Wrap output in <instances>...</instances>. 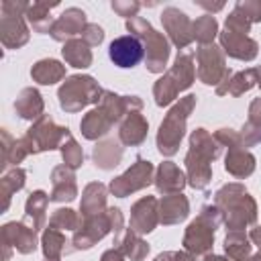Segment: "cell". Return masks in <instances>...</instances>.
Segmentation results:
<instances>
[{
    "label": "cell",
    "instance_id": "9c48e42d",
    "mask_svg": "<svg viewBox=\"0 0 261 261\" xmlns=\"http://www.w3.org/2000/svg\"><path fill=\"white\" fill-rule=\"evenodd\" d=\"M151 173H153L151 161H145V159L137 157V161L130 169H126L122 175H118L116 179L110 181V192L118 198H124L133 192H137V190H143L151 184Z\"/></svg>",
    "mask_w": 261,
    "mask_h": 261
},
{
    "label": "cell",
    "instance_id": "f546056e",
    "mask_svg": "<svg viewBox=\"0 0 261 261\" xmlns=\"http://www.w3.org/2000/svg\"><path fill=\"white\" fill-rule=\"evenodd\" d=\"M14 108H16L20 118H37L43 112V100H41L37 90L27 88L18 94V98L14 102Z\"/></svg>",
    "mask_w": 261,
    "mask_h": 261
},
{
    "label": "cell",
    "instance_id": "7dc6e473",
    "mask_svg": "<svg viewBox=\"0 0 261 261\" xmlns=\"http://www.w3.org/2000/svg\"><path fill=\"white\" fill-rule=\"evenodd\" d=\"M175 261H196V257L188 251H179V253H175Z\"/></svg>",
    "mask_w": 261,
    "mask_h": 261
},
{
    "label": "cell",
    "instance_id": "4fadbf2b",
    "mask_svg": "<svg viewBox=\"0 0 261 261\" xmlns=\"http://www.w3.org/2000/svg\"><path fill=\"white\" fill-rule=\"evenodd\" d=\"M112 228L110 224V216L108 212L104 214H98V216H92V218H84L82 226L75 230L73 234V245L75 249H90L96 241H100L108 230Z\"/></svg>",
    "mask_w": 261,
    "mask_h": 261
},
{
    "label": "cell",
    "instance_id": "44dd1931",
    "mask_svg": "<svg viewBox=\"0 0 261 261\" xmlns=\"http://www.w3.org/2000/svg\"><path fill=\"white\" fill-rule=\"evenodd\" d=\"M147 120L143 118V114L139 110L135 112H128L124 122L120 124V130H118V137L124 145H141L147 137Z\"/></svg>",
    "mask_w": 261,
    "mask_h": 261
},
{
    "label": "cell",
    "instance_id": "f6af8a7d",
    "mask_svg": "<svg viewBox=\"0 0 261 261\" xmlns=\"http://www.w3.org/2000/svg\"><path fill=\"white\" fill-rule=\"evenodd\" d=\"M100 261H124V255H122V251H120L118 247H114V249L106 251Z\"/></svg>",
    "mask_w": 261,
    "mask_h": 261
},
{
    "label": "cell",
    "instance_id": "681fc988",
    "mask_svg": "<svg viewBox=\"0 0 261 261\" xmlns=\"http://www.w3.org/2000/svg\"><path fill=\"white\" fill-rule=\"evenodd\" d=\"M204 261H228V259L218 257V255H206V257H204Z\"/></svg>",
    "mask_w": 261,
    "mask_h": 261
},
{
    "label": "cell",
    "instance_id": "52a82bcc",
    "mask_svg": "<svg viewBox=\"0 0 261 261\" xmlns=\"http://www.w3.org/2000/svg\"><path fill=\"white\" fill-rule=\"evenodd\" d=\"M100 86L90 75H71L59 88V104L67 112H77L90 102H100L102 98Z\"/></svg>",
    "mask_w": 261,
    "mask_h": 261
},
{
    "label": "cell",
    "instance_id": "277c9868",
    "mask_svg": "<svg viewBox=\"0 0 261 261\" xmlns=\"http://www.w3.org/2000/svg\"><path fill=\"white\" fill-rule=\"evenodd\" d=\"M224 216L218 206H204L200 216L188 226L184 234V247L192 255H208L214 243V230L222 224Z\"/></svg>",
    "mask_w": 261,
    "mask_h": 261
},
{
    "label": "cell",
    "instance_id": "2e32d148",
    "mask_svg": "<svg viewBox=\"0 0 261 261\" xmlns=\"http://www.w3.org/2000/svg\"><path fill=\"white\" fill-rule=\"evenodd\" d=\"M220 43H222V49L234 57V59H243V61H251L255 55H257V43L247 37V35H239V33H230V31H224L220 35Z\"/></svg>",
    "mask_w": 261,
    "mask_h": 261
},
{
    "label": "cell",
    "instance_id": "4dcf8cb0",
    "mask_svg": "<svg viewBox=\"0 0 261 261\" xmlns=\"http://www.w3.org/2000/svg\"><path fill=\"white\" fill-rule=\"evenodd\" d=\"M63 51V57L69 65L73 67H88L92 63V51H90V45L86 41H80V39H71L65 43V47L61 49Z\"/></svg>",
    "mask_w": 261,
    "mask_h": 261
},
{
    "label": "cell",
    "instance_id": "e0dca14e",
    "mask_svg": "<svg viewBox=\"0 0 261 261\" xmlns=\"http://www.w3.org/2000/svg\"><path fill=\"white\" fill-rule=\"evenodd\" d=\"M53 179V192L49 196V200L53 202H69L77 196V188H75V175L73 169H69L67 165H59L53 169L51 173Z\"/></svg>",
    "mask_w": 261,
    "mask_h": 261
},
{
    "label": "cell",
    "instance_id": "ba28073f",
    "mask_svg": "<svg viewBox=\"0 0 261 261\" xmlns=\"http://www.w3.org/2000/svg\"><path fill=\"white\" fill-rule=\"evenodd\" d=\"M67 135H69L67 126H57L49 116H41L37 120V124L29 128V133L22 141L27 143L31 153H37V151H47V149L61 147V143L65 141Z\"/></svg>",
    "mask_w": 261,
    "mask_h": 261
},
{
    "label": "cell",
    "instance_id": "60d3db41",
    "mask_svg": "<svg viewBox=\"0 0 261 261\" xmlns=\"http://www.w3.org/2000/svg\"><path fill=\"white\" fill-rule=\"evenodd\" d=\"M237 10L249 20V22H257L261 20V2H239Z\"/></svg>",
    "mask_w": 261,
    "mask_h": 261
},
{
    "label": "cell",
    "instance_id": "f5cc1de1",
    "mask_svg": "<svg viewBox=\"0 0 261 261\" xmlns=\"http://www.w3.org/2000/svg\"><path fill=\"white\" fill-rule=\"evenodd\" d=\"M47 261H59V259H47Z\"/></svg>",
    "mask_w": 261,
    "mask_h": 261
},
{
    "label": "cell",
    "instance_id": "bcb514c9",
    "mask_svg": "<svg viewBox=\"0 0 261 261\" xmlns=\"http://www.w3.org/2000/svg\"><path fill=\"white\" fill-rule=\"evenodd\" d=\"M249 237H251V241L261 249V226H255V228L251 230V234H249Z\"/></svg>",
    "mask_w": 261,
    "mask_h": 261
},
{
    "label": "cell",
    "instance_id": "8992f818",
    "mask_svg": "<svg viewBox=\"0 0 261 261\" xmlns=\"http://www.w3.org/2000/svg\"><path fill=\"white\" fill-rule=\"evenodd\" d=\"M126 29L130 33H135V37H139L145 43V49H147V69L153 71V73H161L165 63H167V57H169V45L163 39V35L157 33L141 16L128 18L126 20Z\"/></svg>",
    "mask_w": 261,
    "mask_h": 261
},
{
    "label": "cell",
    "instance_id": "c3c4849f",
    "mask_svg": "<svg viewBox=\"0 0 261 261\" xmlns=\"http://www.w3.org/2000/svg\"><path fill=\"white\" fill-rule=\"evenodd\" d=\"M155 261H175V251H167V253H161L157 255Z\"/></svg>",
    "mask_w": 261,
    "mask_h": 261
},
{
    "label": "cell",
    "instance_id": "cb8c5ba5",
    "mask_svg": "<svg viewBox=\"0 0 261 261\" xmlns=\"http://www.w3.org/2000/svg\"><path fill=\"white\" fill-rule=\"evenodd\" d=\"M106 208V188L102 184H90L84 190L82 196V218H92L98 214H104L102 210Z\"/></svg>",
    "mask_w": 261,
    "mask_h": 261
},
{
    "label": "cell",
    "instance_id": "ee69618b",
    "mask_svg": "<svg viewBox=\"0 0 261 261\" xmlns=\"http://www.w3.org/2000/svg\"><path fill=\"white\" fill-rule=\"evenodd\" d=\"M112 8H114L118 14H122V16H133V18H135V12L141 8V4H137V2H128V4L112 2Z\"/></svg>",
    "mask_w": 261,
    "mask_h": 261
},
{
    "label": "cell",
    "instance_id": "836d02e7",
    "mask_svg": "<svg viewBox=\"0 0 261 261\" xmlns=\"http://www.w3.org/2000/svg\"><path fill=\"white\" fill-rule=\"evenodd\" d=\"M10 35H16V39H18L20 45H24L27 39H29V33L24 29V22L18 18V14H6V16H2V41H4V45L12 39Z\"/></svg>",
    "mask_w": 261,
    "mask_h": 261
},
{
    "label": "cell",
    "instance_id": "5bb4252c",
    "mask_svg": "<svg viewBox=\"0 0 261 261\" xmlns=\"http://www.w3.org/2000/svg\"><path fill=\"white\" fill-rule=\"evenodd\" d=\"M157 222H159L157 200L153 196L141 198L130 210V230L137 234H147L155 228Z\"/></svg>",
    "mask_w": 261,
    "mask_h": 261
},
{
    "label": "cell",
    "instance_id": "f35d334b",
    "mask_svg": "<svg viewBox=\"0 0 261 261\" xmlns=\"http://www.w3.org/2000/svg\"><path fill=\"white\" fill-rule=\"evenodd\" d=\"M24 186V171L20 167H14L12 171H8L4 177H2V190H4V208H8V200H10V194L20 190Z\"/></svg>",
    "mask_w": 261,
    "mask_h": 261
},
{
    "label": "cell",
    "instance_id": "7402d4cb",
    "mask_svg": "<svg viewBox=\"0 0 261 261\" xmlns=\"http://www.w3.org/2000/svg\"><path fill=\"white\" fill-rule=\"evenodd\" d=\"M2 232H4V241L12 243L20 253H31L37 247L35 230L31 226H27L24 222H18V224L16 222H8Z\"/></svg>",
    "mask_w": 261,
    "mask_h": 261
},
{
    "label": "cell",
    "instance_id": "83f0119b",
    "mask_svg": "<svg viewBox=\"0 0 261 261\" xmlns=\"http://www.w3.org/2000/svg\"><path fill=\"white\" fill-rule=\"evenodd\" d=\"M31 75H33L35 82L49 86V84L59 82V80L65 75V67H63L59 61H55V59H41L39 63L33 65Z\"/></svg>",
    "mask_w": 261,
    "mask_h": 261
},
{
    "label": "cell",
    "instance_id": "30bf717a",
    "mask_svg": "<svg viewBox=\"0 0 261 261\" xmlns=\"http://www.w3.org/2000/svg\"><path fill=\"white\" fill-rule=\"evenodd\" d=\"M196 55H198V77L204 84H208V86L220 84L230 73V69L224 67V55L218 47L202 45Z\"/></svg>",
    "mask_w": 261,
    "mask_h": 261
},
{
    "label": "cell",
    "instance_id": "d6986e66",
    "mask_svg": "<svg viewBox=\"0 0 261 261\" xmlns=\"http://www.w3.org/2000/svg\"><path fill=\"white\" fill-rule=\"evenodd\" d=\"M188 212H190V204L184 194H171L159 202V222L163 224H175L184 220Z\"/></svg>",
    "mask_w": 261,
    "mask_h": 261
},
{
    "label": "cell",
    "instance_id": "7c38bea8",
    "mask_svg": "<svg viewBox=\"0 0 261 261\" xmlns=\"http://www.w3.org/2000/svg\"><path fill=\"white\" fill-rule=\"evenodd\" d=\"M161 20L175 47L184 49L194 41V22H190V18L177 8H165L161 14Z\"/></svg>",
    "mask_w": 261,
    "mask_h": 261
},
{
    "label": "cell",
    "instance_id": "e575fe53",
    "mask_svg": "<svg viewBox=\"0 0 261 261\" xmlns=\"http://www.w3.org/2000/svg\"><path fill=\"white\" fill-rule=\"evenodd\" d=\"M63 245H65V237L57 230V228H47L45 234H43V253H45V259H59L61 251H63Z\"/></svg>",
    "mask_w": 261,
    "mask_h": 261
},
{
    "label": "cell",
    "instance_id": "6da1fadb",
    "mask_svg": "<svg viewBox=\"0 0 261 261\" xmlns=\"http://www.w3.org/2000/svg\"><path fill=\"white\" fill-rule=\"evenodd\" d=\"M220 155L218 141L206 130L196 128L190 137V151L186 155V167H188V179L190 186L196 190H204L210 184L212 171L210 163Z\"/></svg>",
    "mask_w": 261,
    "mask_h": 261
},
{
    "label": "cell",
    "instance_id": "3957f363",
    "mask_svg": "<svg viewBox=\"0 0 261 261\" xmlns=\"http://www.w3.org/2000/svg\"><path fill=\"white\" fill-rule=\"evenodd\" d=\"M194 106H196V96L188 94L167 112L165 120L159 126V133H157V149L161 155L171 157L177 153V147H179L184 130H186V120Z\"/></svg>",
    "mask_w": 261,
    "mask_h": 261
},
{
    "label": "cell",
    "instance_id": "8d00e7d4",
    "mask_svg": "<svg viewBox=\"0 0 261 261\" xmlns=\"http://www.w3.org/2000/svg\"><path fill=\"white\" fill-rule=\"evenodd\" d=\"M61 155H63V161L69 169H77L82 163H84V153H82V147L75 143V139L71 135L65 137V141L61 143Z\"/></svg>",
    "mask_w": 261,
    "mask_h": 261
},
{
    "label": "cell",
    "instance_id": "603a6c76",
    "mask_svg": "<svg viewBox=\"0 0 261 261\" xmlns=\"http://www.w3.org/2000/svg\"><path fill=\"white\" fill-rule=\"evenodd\" d=\"M257 82V69H247V71H239L232 75V71L216 86V94H232V96H241L243 92L251 90L253 84Z\"/></svg>",
    "mask_w": 261,
    "mask_h": 261
},
{
    "label": "cell",
    "instance_id": "74e56055",
    "mask_svg": "<svg viewBox=\"0 0 261 261\" xmlns=\"http://www.w3.org/2000/svg\"><path fill=\"white\" fill-rule=\"evenodd\" d=\"M55 6V4H35L33 8H29V20L33 22V29L39 33L51 31V16H47V10Z\"/></svg>",
    "mask_w": 261,
    "mask_h": 261
},
{
    "label": "cell",
    "instance_id": "9a60e30c",
    "mask_svg": "<svg viewBox=\"0 0 261 261\" xmlns=\"http://www.w3.org/2000/svg\"><path fill=\"white\" fill-rule=\"evenodd\" d=\"M88 24H86V14L80 10V8H67L57 20H55V24L51 27V37L55 39V41H65V39H69L71 41V37L73 35H77V33H84V29H86Z\"/></svg>",
    "mask_w": 261,
    "mask_h": 261
},
{
    "label": "cell",
    "instance_id": "484cf974",
    "mask_svg": "<svg viewBox=\"0 0 261 261\" xmlns=\"http://www.w3.org/2000/svg\"><path fill=\"white\" fill-rule=\"evenodd\" d=\"M49 196L43 190H37L31 194V198L27 200V214H24V224L31 226L35 232L41 228L43 220H45V208H47Z\"/></svg>",
    "mask_w": 261,
    "mask_h": 261
},
{
    "label": "cell",
    "instance_id": "d4e9b609",
    "mask_svg": "<svg viewBox=\"0 0 261 261\" xmlns=\"http://www.w3.org/2000/svg\"><path fill=\"white\" fill-rule=\"evenodd\" d=\"M224 169H226L230 175H234V177H247V175H251L253 169H255V157H253L249 151H245V147L228 149Z\"/></svg>",
    "mask_w": 261,
    "mask_h": 261
},
{
    "label": "cell",
    "instance_id": "f907efd6",
    "mask_svg": "<svg viewBox=\"0 0 261 261\" xmlns=\"http://www.w3.org/2000/svg\"><path fill=\"white\" fill-rule=\"evenodd\" d=\"M249 261H261V251H259V253H257V255H253V257H251V259H249Z\"/></svg>",
    "mask_w": 261,
    "mask_h": 261
},
{
    "label": "cell",
    "instance_id": "8fae6325",
    "mask_svg": "<svg viewBox=\"0 0 261 261\" xmlns=\"http://www.w3.org/2000/svg\"><path fill=\"white\" fill-rule=\"evenodd\" d=\"M108 55L114 61V65H118V67H135L143 59L145 47H143L139 37L124 35V37H118L110 43Z\"/></svg>",
    "mask_w": 261,
    "mask_h": 261
},
{
    "label": "cell",
    "instance_id": "7bdbcfd3",
    "mask_svg": "<svg viewBox=\"0 0 261 261\" xmlns=\"http://www.w3.org/2000/svg\"><path fill=\"white\" fill-rule=\"evenodd\" d=\"M108 216H110V224H112V230H114V241L118 243L120 241V230H122V214H120L118 208H110Z\"/></svg>",
    "mask_w": 261,
    "mask_h": 261
},
{
    "label": "cell",
    "instance_id": "1f68e13d",
    "mask_svg": "<svg viewBox=\"0 0 261 261\" xmlns=\"http://www.w3.org/2000/svg\"><path fill=\"white\" fill-rule=\"evenodd\" d=\"M116 247H118V249L122 251V255L128 257L130 261H143V259L147 257V253H149V245L141 239V234L133 232L130 228H126L124 239H120V241L116 243Z\"/></svg>",
    "mask_w": 261,
    "mask_h": 261
},
{
    "label": "cell",
    "instance_id": "4316f807",
    "mask_svg": "<svg viewBox=\"0 0 261 261\" xmlns=\"http://www.w3.org/2000/svg\"><path fill=\"white\" fill-rule=\"evenodd\" d=\"M243 145L245 147H253L257 143H261V98H255L249 106V120L243 126L241 133Z\"/></svg>",
    "mask_w": 261,
    "mask_h": 261
},
{
    "label": "cell",
    "instance_id": "d590c367",
    "mask_svg": "<svg viewBox=\"0 0 261 261\" xmlns=\"http://www.w3.org/2000/svg\"><path fill=\"white\" fill-rule=\"evenodd\" d=\"M216 29H218V24H216L214 16L204 14V16H200V18L194 22V39H196L198 43H202V45H210V41H212L214 35H216Z\"/></svg>",
    "mask_w": 261,
    "mask_h": 261
},
{
    "label": "cell",
    "instance_id": "b9f144b4",
    "mask_svg": "<svg viewBox=\"0 0 261 261\" xmlns=\"http://www.w3.org/2000/svg\"><path fill=\"white\" fill-rule=\"evenodd\" d=\"M82 37H84V41H86L90 47H94V45H100V43H102V39H104V31H102L98 24H88V27L84 29Z\"/></svg>",
    "mask_w": 261,
    "mask_h": 261
},
{
    "label": "cell",
    "instance_id": "ac0fdd59",
    "mask_svg": "<svg viewBox=\"0 0 261 261\" xmlns=\"http://www.w3.org/2000/svg\"><path fill=\"white\" fill-rule=\"evenodd\" d=\"M114 122H116V120L110 116V112H108L104 106H100V104H98V108L90 110V112L84 116V120H82V124H80V126H82L84 137H86V139H90V141H94V139H98V137L106 135Z\"/></svg>",
    "mask_w": 261,
    "mask_h": 261
},
{
    "label": "cell",
    "instance_id": "816d5d0a",
    "mask_svg": "<svg viewBox=\"0 0 261 261\" xmlns=\"http://www.w3.org/2000/svg\"><path fill=\"white\" fill-rule=\"evenodd\" d=\"M257 69V82H259V86H261V67H255Z\"/></svg>",
    "mask_w": 261,
    "mask_h": 261
},
{
    "label": "cell",
    "instance_id": "d6a6232c",
    "mask_svg": "<svg viewBox=\"0 0 261 261\" xmlns=\"http://www.w3.org/2000/svg\"><path fill=\"white\" fill-rule=\"evenodd\" d=\"M224 251L228 255L230 261H247L249 253H251V245L247 241V237L243 234V230H234L228 232L224 239Z\"/></svg>",
    "mask_w": 261,
    "mask_h": 261
},
{
    "label": "cell",
    "instance_id": "7a4b0ae2",
    "mask_svg": "<svg viewBox=\"0 0 261 261\" xmlns=\"http://www.w3.org/2000/svg\"><path fill=\"white\" fill-rule=\"evenodd\" d=\"M216 206L220 208L224 216L226 230H243L247 224L255 222L257 218V206L255 200L247 194V190L241 184H226L222 186L214 196Z\"/></svg>",
    "mask_w": 261,
    "mask_h": 261
},
{
    "label": "cell",
    "instance_id": "ab89813d",
    "mask_svg": "<svg viewBox=\"0 0 261 261\" xmlns=\"http://www.w3.org/2000/svg\"><path fill=\"white\" fill-rule=\"evenodd\" d=\"M77 214L69 208H59L55 210V214L51 216L49 220V226L51 228H71V230H77Z\"/></svg>",
    "mask_w": 261,
    "mask_h": 261
},
{
    "label": "cell",
    "instance_id": "f1b7e54d",
    "mask_svg": "<svg viewBox=\"0 0 261 261\" xmlns=\"http://www.w3.org/2000/svg\"><path fill=\"white\" fill-rule=\"evenodd\" d=\"M120 157H122V147L114 139L98 143L94 147V161L100 169H112L114 165L120 163Z\"/></svg>",
    "mask_w": 261,
    "mask_h": 261
},
{
    "label": "cell",
    "instance_id": "ffe728a7",
    "mask_svg": "<svg viewBox=\"0 0 261 261\" xmlns=\"http://www.w3.org/2000/svg\"><path fill=\"white\" fill-rule=\"evenodd\" d=\"M155 186L159 192L163 194H179V190L186 186V175L181 173V169L171 163L165 161L159 165L157 169V177H155Z\"/></svg>",
    "mask_w": 261,
    "mask_h": 261
},
{
    "label": "cell",
    "instance_id": "5b68a950",
    "mask_svg": "<svg viewBox=\"0 0 261 261\" xmlns=\"http://www.w3.org/2000/svg\"><path fill=\"white\" fill-rule=\"evenodd\" d=\"M194 63H192V53H179L175 57L173 67L161 77L157 80L153 94H155V102L157 106H167L169 102L175 100V96L190 88L194 82Z\"/></svg>",
    "mask_w": 261,
    "mask_h": 261
}]
</instances>
